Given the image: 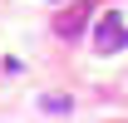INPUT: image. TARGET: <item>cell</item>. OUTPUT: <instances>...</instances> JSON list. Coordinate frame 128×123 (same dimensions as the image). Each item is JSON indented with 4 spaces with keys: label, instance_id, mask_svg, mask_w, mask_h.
Segmentation results:
<instances>
[{
    "label": "cell",
    "instance_id": "6da1fadb",
    "mask_svg": "<svg viewBox=\"0 0 128 123\" xmlns=\"http://www.w3.org/2000/svg\"><path fill=\"white\" fill-rule=\"evenodd\" d=\"M94 49H98V54H118V49H128V25L113 15V10L94 25Z\"/></svg>",
    "mask_w": 128,
    "mask_h": 123
},
{
    "label": "cell",
    "instance_id": "7a4b0ae2",
    "mask_svg": "<svg viewBox=\"0 0 128 123\" xmlns=\"http://www.w3.org/2000/svg\"><path fill=\"white\" fill-rule=\"evenodd\" d=\"M84 15H89V5H79V10H74V15H64L59 25H54V30H59L64 40H69V34H74V30H79V25H84Z\"/></svg>",
    "mask_w": 128,
    "mask_h": 123
},
{
    "label": "cell",
    "instance_id": "3957f363",
    "mask_svg": "<svg viewBox=\"0 0 128 123\" xmlns=\"http://www.w3.org/2000/svg\"><path fill=\"white\" fill-rule=\"evenodd\" d=\"M40 108H44V113H69V98H64V94H44Z\"/></svg>",
    "mask_w": 128,
    "mask_h": 123
}]
</instances>
